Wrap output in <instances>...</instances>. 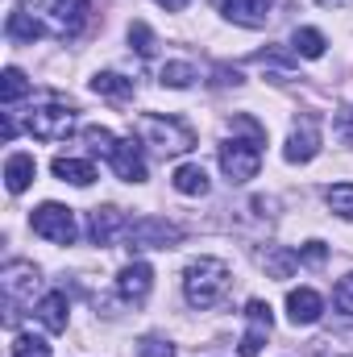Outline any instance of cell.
<instances>
[{
  "label": "cell",
  "mask_w": 353,
  "mask_h": 357,
  "mask_svg": "<svg viewBox=\"0 0 353 357\" xmlns=\"http://www.w3.org/2000/svg\"><path fill=\"white\" fill-rule=\"evenodd\" d=\"M233 137L220 142V171L229 183H250L262 167V146H266V129L254 116H233Z\"/></svg>",
  "instance_id": "1"
},
{
  "label": "cell",
  "mask_w": 353,
  "mask_h": 357,
  "mask_svg": "<svg viewBox=\"0 0 353 357\" xmlns=\"http://www.w3.org/2000/svg\"><path fill=\"white\" fill-rule=\"evenodd\" d=\"M225 291H229V266L220 258H200L183 270V295L191 307L208 312L225 299Z\"/></svg>",
  "instance_id": "2"
},
{
  "label": "cell",
  "mask_w": 353,
  "mask_h": 357,
  "mask_svg": "<svg viewBox=\"0 0 353 357\" xmlns=\"http://www.w3.org/2000/svg\"><path fill=\"white\" fill-rule=\"evenodd\" d=\"M137 137H142V146H150L163 158H175V154H191L195 150L191 125H183L175 116H158V112L137 116Z\"/></svg>",
  "instance_id": "3"
},
{
  "label": "cell",
  "mask_w": 353,
  "mask_h": 357,
  "mask_svg": "<svg viewBox=\"0 0 353 357\" xmlns=\"http://www.w3.org/2000/svg\"><path fill=\"white\" fill-rule=\"evenodd\" d=\"M125 241H129V254H142V250H175L183 245V229L163 220V216H142L125 229Z\"/></svg>",
  "instance_id": "4"
},
{
  "label": "cell",
  "mask_w": 353,
  "mask_h": 357,
  "mask_svg": "<svg viewBox=\"0 0 353 357\" xmlns=\"http://www.w3.org/2000/svg\"><path fill=\"white\" fill-rule=\"evenodd\" d=\"M25 129L38 142H63V137L75 133V108L71 104H38L25 116Z\"/></svg>",
  "instance_id": "5"
},
{
  "label": "cell",
  "mask_w": 353,
  "mask_h": 357,
  "mask_svg": "<svg viewBox=\"0 0 353 357\" xmlns=\"http://www.w3.org/2000/svg\"><path fill=\"white\" fill-rule=\"evenodd\" d=\"M0 291H4L8 324H17V303H33L38 266H33V262H4V270H0Z\"/></svg>",
  "instance_id": "6"
},
{
  "label": "cell",
  "mask_w": 353,
  "mask_h": 357,
  "mask_svg": "<svg viewBox=\"0 0 353 357\" xmlns=\"http://www.w3.org/2000/svg\"><path fill=\"white\" fill-rule=\"evenodd\" d=\"M29 225H33V233L46 237L50 245H75V237H80V229H75V212L63 208V204H42V208H33Z\"/></svg>",
  "instance_id": "7"
},
{
  "label": "cell",
  "mask_w": 353,
  "mask_h": 357,
  "mask_svg": "<svg viewBox=\"0 0 353 357\" xmlns=\"http://www.w3.org/2000/svg\"><path fill=\"white\" fill-rule=\"evenodd\" d=\"M287 162H312L320 154V121L316 116H299L291 125V137H287Z\"/></svg>",
  "instance_id": "8"
},
{
  "label": "cell",
  "mask_w": 353,
  "mask_h": 357,
  "mask_svg": "<svg viewBox=\"0 0 353 357\" xmlns=\"http://www.w3.org/2000/svg\"><path fill=\"white\" fill-rule=\"evenodd\" d=\"M42 13L50 17V29L59 38H71L88 21V0H42Z\"/></svg>",
  "instance_id": "9"
},
{
  "label": "cell",
  "mask_w": 353,
  "mask_h": 357,
  "mask_svg": "<svg viewBox=\"0 0 353 357\" xmlns=\"http://www.w3.org/2000/svg\"><path fill=\"white\" fill-rule=\"evenodd\" d=\"M108 162H112V171L125 178V183H146V158H142V146L133 137H117Z\"/></svg>",
  "instance_id": "10"
},
{
  "label": "cell",
  "mask_w": 353,
  "mask_h": 357,
  "mask_svg": "<svg viewBox=\"0 0 353 357\" xmlns=\"http://www.w3.org/2000/svg\"><path fill=\"white\" fill-rule=\"evenodd\" d=\"M246 320H250V333L241 337V357H258L262 354V345H266V333H270V324H274L270 303L250 299V303H246Z\"/></svg>",
  "instance_id": "11"
},
{
  "label": "cell",
  "mask_w": 353,
  "mask_h": 357,
  "mask_svg": "<svg viewBox=\"0 0 353 357\" xmlns=\"http://www.w3.org/2000/svg\"><path fill=\"white\" fill-rule=\"evenodd\" d=\"M129 229V220H125V212L121 208H91L88 212V237L96 245H112L117 241V233H125Z\"/></svg>",
  "instance_id": "12"
},
{
  "label": "cell",
  "mask_w": 353,
  "mask_h": 357,
  "mask_svg": "<svg viewBox=\"0 0 353 357\" xmlns=\"http://www.w3.org/2000/svg\"><path fill=\"white\" fill-rule=\"evenodd\" d=\"M150 287H154V270L146 266V262H129V266L117 274V295L125 303H146Z\"/></svg>",
  "instance_id": "13"
},
{
  "label": "cell",
  "mask_w": 353,
  "mask_h": 357,
  "mask_svg": "<svg viewBox=\"0 0 353 357\" xmlns=\"http://www.w3.org/2000/svg\"><path fill=\"white\" fill-rule=\"evenodd\" d=\"M220 8H225V17H229L233 25L258 29V25H266V21H270L274 0H220Z\"/></svg>",
  "instance_id": "14"
},
{
  "label": "cell",
  "mask_w": 353,
  "mask_h": 357,
  "mask_svg": "<svg viewBox=\"0 0 353 357\" xmlns=\"http://www.w3.org/2000/svg\"><path fill=\"white\" fill-rule=\"evenodd\" d=\"M287 316H291V324H316L324 316V299L312 287H299L287 295Z\"/></svg>",
  "instance_id": "15"
},
{
  "label": "cell",
  "mask_w": 353,
  "mask_h": 357,
  "mask_svg": "<svg viewBox=\"0 0 353 357\" xmlns=\"http://www.w3.org/2000/svg\"><path fill=\"white\" fill-rule=\"evenodd\" d=\"M4 33L13 38V42H25V46H33L42 33H46V25H42V17H33V8H13L8 13V21H4Z\"/></svg>",
  "instance_id": "16"
},
{
  "label": "cell",
  "mask_w": 353,
  "mask_h": 357,
  "mask_svg": "<svg viewBox=\"0 0 353 357\" xmlns=\"http://www.w3.org/2000/svg\"><path fill=\"white\" fill-rule=\"evenodd\" d=\"M33 316L46 324V333H67V295H63V291L42 295L38 307H33Z\"/></svg>",
  "instance_id": "17"
},
{
  "label": "cell",
  "mask_w": 353,
  "mask_h": 357,
  "mask_svg": "<svg viewBox=\"0 0 353 357\" xmlns=\"http://www.w3.org/2000/svg\"><path fill=\"white\" fill-rule=\"evenodd\" d=\"M33 175H38L33 154H8V162H4V183H8L13 195H21V191L33 183Z\"/></svg>",
  "instance_id": "18"
},
{
  "label": "cell",
  "mask_w": 353,
  "mask_h": 357,
  "mask_svg": "<svg viewBox=\"0 0 353 357\" xmlns=\"http://www.w3.org/2000/svg\"><path fill=\"white\" fill-rule=\"evenodd\" d=\"M50 171H54V178L75 183V187H88V183H96V167H91V162H84V158H67V154H59V158L50 162Z\"/></svg>",
  "instance_id": "19"
},
{
  "label": "cell",
  "mask_w": 353,
  "mask_h": 357,
  "mask_svg": "<svg viewBox=\"0 0 353 357\" xmlns=\"http://www.w3.org/2000/svg\"><path fill=\"white\" fill-rule=\"evenodd\" d=\"M171 183H175L179 195H208V175H204V167H195V162H183L175 175H171Z\"/></svg>",
  "instance_id": "20"
},
{
  "label": "cell",
  "mask_w": 353,
  "mask_h": 357,
  "mask_svg": "<svg viewBox=\"0 0 353 357\" xmlns=\"http://www.w3.org/2000/svg\"><path fill=\"white\" fill-rule=\"evenodd\" d=\"M91 91H96V96H108V100H129V96H133V79H125V75H117V71H100V75L91 79Z\"/></svg>",
  "instance_id": "21"
},
{
  "label": "cell",
  "mask_w": 353,
  "mask_h": 357,
  "mask_svg": "<svg viewBox=\"0 0 353 357\" xmlns=\"http://www.w3.org/2000/svg\"><path fill=\"white\" fill-rule=\"evenodd\" d=\"M262 266L270 278H291V270L299 266V254H291V250H283V245H270L262 254Z\"/></svg>",
  "instance_id": "22"
},
{
  "label": "cell",
  "mask_w": 353,
  "mask_h": 357,
  "mask_svg": "<svg viewBox=\"0 0 353 357\" xmlns=\"http://www.w3.org/2000/svg\"><path fill=\"white\" fill-rule=\"evenodd\" d=\"M291 50H295L299 59H320V54L329 50V42H324V33H320V29H295Z\"/></svg>",
  "instance_id": "23"
},
{
  "label": "cell",
  "mask_w": 353,
  "mask_h": 357,
  "mask_svg": "<svg viewBox=\"0 0 353 357\" xmlns=\"http://www.w3.org/2000/svg\"><path fill=\"white\" fill-rule=\"evenodd\" d=\"M324 204H329V212H337L341 220H353V183H333V187H324Z\"/></svg>",
  "instance_id": "24"
},
{
  "label": "cell",
  "mask_w": 353,
  "mask_h": 357,
  "mask_svg": "<svg viewBox=\"0 0 353 357\" xmlns=\"http://www.w3.org/2000/svg\"><path fill=\"white\" fill-rule=\"evenodd\" d=\"M158 79H163V88H191L200 75H195L191 63H167V67L158 71Z\"/></svg>",
  "instance_id": "25"
},
{
  "label": "cell",
  "mask_w": 353,
  "mask_h": 357,
  "mask_svg": "<svg viewBox=\"0 0 353 357\" xmlns=\"http://www.w3.org/2000/svg\"><path fill=\"white\" fill-rule=\"evenodd\" d=\"M25 91H29V79H25L17 67H8V71H4V79H0V100H4V104H17Z\"/></svg>",
  "instance_id": "26"
},
{
  "label": "cell",
  "mask_w": 353,
  "mask_h": 357,
  "mask_svg": "<svg viewBox=\"0 0 353 357\" xmlns=\"http://www.w3.org/2000/svg\"><path fill=\"white\" fill-rule=\"evenodd\" d=\"M129 46H133L142 59H150L154 46H158V42H154V29H150L146 21H133V25H129Z\"/></svg>",
  "instance_id": "27"
},
{
  "label": "cell",
  "mask_w": 353,
  "mask_h": 357,
  "mask_svg": "<svg viewBox=\"0 0 353 357\" xmlns=\"http://www.w3.org/2000/svg\"><path fill=\"white\" fill-rule=\"evenodd\" d=\"M13 357H50V345H46L42 337H29V333H21V337L13 341Z\"/></svg>",
  "instance_id": "28"
},
{
  "label": "cell",
  "mask_w": 353,
  "mask_h": 357,
  "mask_svg": "<svg viewBox=\"0 0 353 357\" xmlns=\"http://www.w3.org/2000/svg\"><path fill=\"white\" fill-rule=\"evenodd\" d=\"M84 142L91 146V154H104V158H108L112 146H117V137H112L108 129H100V125H88V129H84Z\"/></svg>",
  "instance_id": "29"
},
{
  "label": "cell",
  "mask_w": 353,
  "mask_h": 357,
  "mask_svg": "<svg viewBox=\"0 0 353 357\" xmlns=\"http://www.w3.org/2000/svg\"><path fill=\"white\" fill-rule=\"evenodd\" d=\"M137 357H175V345L163 337H142L137 341Z\"/></svg>",
  "instance_id": "30"
},
{
  "label": "cell",
  "mask_w": 353,
  "mask_h": 357,
  "mask_svg": "<svg viewBox=\"0 0 353 357\" xmlns=\"http://www.w3.org/2000/svg\"><path fill=\"white\" fill-rule=\"evenodd\" d=\"M333 129H337L341 146H353V108H350V104H341V108H337V116H333Z\"/></svg>",
  "instance_id": "31"
},
{
  "label": "cell",
  "mask_w": 353,
  "mask_h": 357,
  "mask_svg": "<svg viewBox=\"0 0 353 357\" xmlns=\"http://www.w3.org/2000/svg\"><path fill=\"white\" fill-rule=\"evenodd\" d=\"M333 303H337V312L353 316V274H345V278L333 287Z\"/></svg>",
  "instance_id": "32"
},
{
  "label": "cell",
  "mask_w": 353,
  "mask_h": 357,
  "mask_svg": "<svg viewBox=\"0 0 353 357\" xmlns=\"http://www.w3.org/2000/svg\"><path fill=\"white\" fill-rule=\"evenodd\" d=\"M324 258H329V250H324L320 241H308V245L299 250V262H308V266H320Z\"/></svg>",
  "instance_id": "33"
},
{
  "label": "cell",
  "mask_w": 353,
  "mask_h": 357,
  "mask_svg": "<svg viewBox=\"0 0 353 357\" xmlns=\"http://www.w3.org/2000/svg\"><path fill=\"white\" fill-rule=\"evenodd\" d=\"M0 133H4V142H13V137H17V125H13V116H8V112L0 116Z\"/></svg>",
  "instance_id": "34"
},
{
  "label": "cell",
  "mask_w": 353,
  "mask_h": 357,
  "mask_svg": "<svg viewBox=\"0 0 353 357\" xmlns=\"http://www.w3.org/2000/svg\"><path fill=\"white\" fill-rule=\"evenodd\" d=\"M158 4H163L167 13H179V8H187V0H158Z\"/></svg>",
  "instance_id": "35"
},
{
  "label": "cell",
  "mask_w": 353,
  "mask_h": 357,
  "mask_svg": "<svg viewBox=\"0 0 353 357\" xmlns=\"http://www.w3.org/2000/svg\"><path fill=\"white\" fill-rule=\"evenodd\" d=\"M324 8H345V4H353V0H320Z\"/></svg>",
  "instance_id": "36"
}]
</instances>
